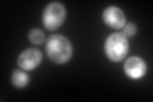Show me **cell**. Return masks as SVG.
<instances>
[{
	"instance_id": "3957f363",
	"label": "cell",
	"mask_w": 153,
	"mask_h": 102,
	"mask_svg": "<svg viewBox=\"0 0 153 102\" xmlns=\"http://www.w3.org/2000/svg\"><path fill=\"white\" fill-rule=\"evenodd\" d=\"M66 17V10L61 3H50L45 8L42 14V21L46 30L55 31L64 23Z\"/></svg>"
},
{
	"instance_id": "277c9868",
	"label": "cell",
	"mask_w": 153,
	"mask_h": 102,
	"mask_svg": "<svg viewBox=\"0 0 153 102\" xmlns=\"http://www.w3.org/2000/svg\"><path fill=\"white\" fill-rule=\"evenodd\" d=\"M42 61V52L37 48H27L18 56V66L23 70H33Z\"/></svg>"
},
{
	"instance_id": "7a4b0ae2",
	"label": "cell",
	"mask_w": 153,
	"mask_h": 102,
	"mask_svg": "<svg viewBox=\"0 0 153 102\" xmlns=\"http://www.w3.org/2000/svg\"><path fill=\"white\" fill-rule=\"evenodd\" d=\"M105 52L107 57L114 63L121 61L126 57L129 52V41L123 33H112L105 42Z\"/></svg>"
},
{
	"instance_id": "ba28073f",
	"label": "cell",
	"mask_w": 153,
	"mask_h": 102,
	"mask_svg": "<svg viewBox=\"0 0 153 102\" xmlns=\"http://www.w3.org/2000/svg\"><path fill=\"white\" fill-rule=\"evenodd\" d=\"M28 38H30V41L32 43H35V45H41V43L45 42V33L42 32L41 30H38V28H33V30L30 31L28 33Z\"/></svg>"
},
{
	"instance_id": "52a82bcc",
	"label": "cell",
	"mask_w": 153,
	"mask_h": 102,
	"mask_svg": "<svg viewBox=\"0 0 153 102\" xmlns=\"http://www.w3.org/2000/svg\"><path fill=\"white\" fill-rule=\"evenodd\" d=\"M30 82V77H28L25 71L22 70H14L12 74V84L17 88H25Z\"/></svg>"
},
{
	"instance_id": "8992f818",
	"label": "cell",
	"mask_w": 153,
	"mask_h": 102,
	"mask_svg": "<svg viewBox=\"0 0 153 102\" xmlns=\"http://www.w3.org/2000/svg\"><path fill=\"white\" fill-rule=\"evenodd\" d=\"M124 70L128 77H130L131 79H139L142 77L146 75L147 73V64L142 57L133 56L129 57L124 64Z\"/></svg>"
},
{
	"instance_id": "5b68a950",
	"label": "cell",
	"mask_w": 153,
	"mask_h": 102,
	"mask_svg": "<svg viewBox=\"0 0 153 102\" xmlns=\"http://www.w3.org/2000/svg\"><path fill=\"white\" fill-rule=\"evenodd\" d=\"M103 22L107 24L108 27L114 28V30H123V27L126 24V18L123 10L117 7H108L103 10L102 14Z\"/></svg>"
},
{
	"instance_id": "9c48e42d",
	"label": "cell",
	"mask_w": 153,
	"mask_h": 102,
	"mask_svg": "<svg viewBox=\"0 0 153 102\" xmlns=\"http://www.w3.org/2000/svg\"><path fill=\"white\" fill-rule=\"evenodd\" d=\"M137 33V26L134 23H126L123 27V35L125 37H133Z\"/></svg>"
},
{
	"instance_id": "6da1fadb",
	"label": "cell",
	"mask_w": 153,
	"mask_h": 102,
	"mask_svg": "<svg viewBox=\"0 0 153 102\" xmlns=\"http://www.w3.org/2000/svg\"><path fill=\"white\" fill-rule=\"evenodd\" d=\"M71 45L69 40L61 35H54L49 37L46 42V54L52 63L64 64L71 57Z\"/></svg>"
}]
</instances>
